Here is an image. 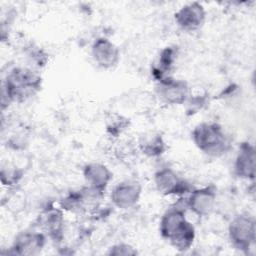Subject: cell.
Wrapping results in <instances>:
<instances>
[{
  "label": "cell",
  "mask_w": 256,
  "mask_h": 256,
  "mask_svg": "<svg viewBox=\"0 0 256 256\" xmlns=\"http://www.w3.org/2000/svg\"><path fill=\"white\" fill-rule=\"evenodd\" d=\"M185 199L169 207L161 216L159 232L163 239L180 252L189 250L196 238L194 225L186 217Z\"/></svg>",
  "instance_id": "6da1fadb"
},
{
  "label": "cell",
  "mask_w": 256,
  "mask_h": 256,
  "mask_svg": "<svg viewBox=\"0 0 256 256\" xmlns=\"http://www.w3.org/2000/svg\"><path fill=\"white\" fill-rule=\"evenodd\" d=\"M191 139L196 148L209 157L219 158L231 149V140L224 128L216 122H201L192 132Z\"/></svg>",
  "instance_id": "7a4b0ae2"
},
{
  "label": "cell",
  "mask_w": 256,
  "mask_h": 256,
  "mask_svg": "<svg viewBox=\"0 0 256 256\" xmlns=\"http://www.w3.org/2000/svg\"><path fill=\"white\" fill-rule=\"evenodd\" d=\"M41 86V78L28 68L16 67L7 74L2 88V99L21 102L34 95Z\"/></svg>",
  "instance_id": "3957f363"
},
{
  "label": "cell",
  "mask_w": 256,
  "mask_h": 256,
  "mask_svg": "<svg viewBox=\"0 0 256 256\" xmlns=\"http://www.w3.org/2000/svg\"><path fill=\"white\" fill-rule=\"evenodd\" d=\"M228 238L234 249L245 254L249 253L256 241L255 217L249 213L234 216L228 225Z\"/></svg>",
  "instance_id": "277c9868"
},
{
  "label": "cell",
  "mask_w": 256,
  "mask_h": 256,
  "mask_svg": "<svg viewBox=\"0 0 256 256\" xmlns=\"http://www.w3.org/2000/svg\"><path fill=\"white\" fill-rule=\"evenodd\" d=\"M155 92L160 102L169 105H183L191 97V90L188 83L183 79L172 76L157 81Z\"/></svg>",
  "instance_id": "5b68a950"
},
{
  "label": "cell",
  "mask_w": 256,
  "mask_h": 256,
  "mask_svg": "<svg viewBox=\"0 0 256 256\" xmlns=\"http://www.w3.org/2000/svg\"><path fill=\"white\" fill-rule=\"evenodd\" d=\"M153 181L157 192L163 196L188 195L193 187L171 168H161L154 173Z\"/></svg>",
  "instance_id": "8992f818"
},
{
  "label": "cell",
  "mask_w": 256,
  "mask_h": 256,
  "mask_svg": "<svg viewBox=\"0 0 256 256\" xmlns=\"http://www.w3.org/2000/svg\"><path fill=\"white\" fill-rule=\"evenodd\" d=\"M185 199L187 210L198 217L209 216L216 204V189L209 185L201 188H193Z\"/></svg>",
  "instance_id": "52a82bcc"
},
{
  "label": "cell",
  "mask_w": 256,
  "mask_h": 256,
  "mask_svg": "<svg viewBox=\"0 0 256 256\" xmlns=\"http://www.w3.org/2000/svg\"><path fill=\"white\" fill-rule=\"evenodd\" d=\"M176 25L185 32L201 29L206 20L205 7L200 2H190L180 7L174 14Z\"/></svg>",
  "instance_id": "ba28073f"
},
{
  "label": "cell",
  "mask_w": 256,
  "mask_h": 256,
  "mask_svg": "<svg viewBox=\"0 0 256 256\" xmlns=\"http://www.w3.org/2000/svg\"><path fill=\"white\" fill-rule=\"evenodd\" d=\"M142 186L136 180H124L116 184L110 193L112 204L119 209H130L140 201Z\"/></svg>",
  "instance_id": "9c48e42d"
},
{
  "label": "cell",
  "mask_w": 256,
  "mask_h": 256,
  "mask_svg": "<svg viewBox=\"0 0 256 256\" xmlns=\"http://www.w3.org/2000/svg\"><path fill=\"white\" fill-rule=\"evenodd\" d=\"M256 150L252 143L246 141L239 145L234 163L233 173L242 180L253 181L256 170Z\"/></svg>",
  "instance_id": "30bf717a"
},
{
  "label": "cell",
  "mask_w": 256,
  "mask_h": 256,
  "mask_svg": "<svg viewBox=\"0 0 256 256\" xmlns=\"http://www.w3.org/2000/svg\"><path fill=\"white\" fill-rule=\"evenodd\" d=\"M91 56L99 67L111 69L120 61V50L108 38L100 37L95 39L91 46Z\"/></svg>",
  "instance_id": "8fae6325"
},
{
  "label": "cell",
  "mask_w": 256,
  "mask_h": 256,
  "mask_svg": "<svg viewBox=\"0 0 256 256\" xmlns=\"http://www.w3.org/2000/svg\"><path fill=\"white\" fill-rule=\"evenodd\" d=\"M112 176L111 170L102 163L90 162L83 168V178L86 186L100 195H103L112 180Z\"/></svg>",
  "instance_id": "7c38bea8"
},
{
  "label": "cell",
  "mask_w": 256,
  "mask_h": 256,
  "mask_svg": "<svg viewBox=\"0 0 256 256\" xmlns=\"http://www.w3.org/2000/svg\"><path fill=\"white\" fill-rule=\"evenodd\" d=\"M46 237L43 232L23 231L15 237L10 252L17 255L38 254L44 247Z\"/></svg>",
  "instance_id": "4fadbf2b"
},
{
  "label": "cell",
  "mask_w": 256,
  "mask_h": 256,
  "mask_svg": "<svg viewBox=\"0 0 256 256\" xmlns=\"http://www.w3.org/2000/svg\"><path fill=\"white\" fill-rule=\"evenodd\" d=\"M138 146L140 151L150 158L160 157L167 150V145L163 136L154 131L143 133L138 140Z\"/></svg>",
  "instance_id": "5bb4252c"
},
{
  "label": "cell",
  "mask_w": 256,
  "mask_h": 256,
  "mask_svg": "<svg viewBox=\"0 0 256 256\" xmlns=\"http://www.w3.org/2000/svg\"><path fill=\"white\" fill-rule=\"evenodd\" d=\"M40 227L48 236L54 240L60 241L63 235L64 218L60 209L51 208L46 210L40 216Z\"/></svg>",
  "instance_id": "9a60e30c"
},
{
  "label": "cell",
  "mask_w": 256,
  "mask_h": 256,
  "mask_svg": "<svg viewBox=\"0 0 256 256\" xmlns=\"http://www.w3.org/2000/svg\"><path fill=\"white\" fill-rule=\"evenodd\" d=\"M176 58L177 52L173 47H165L160 52L158 60L152 68V74L156 81L171 76L170 73L173 69Z\"/></svg>",
  "instance_id": "2e32d148"
},
{
  "label": "cell",
  "mask_w": 256,
  "mask_h": 256,
  "mask_svg": "<svg viewBox=\"0 0 256 256\" xmlns=\"http://www.w3.org/2000/svg\"><path fill=\"white\" fill-rule=\"evenodd\" d=\"M108 255H124V256H129V255H136L138 254L137 250L130 244L128 243H117L112 245L108 251Z\"/></svg>",
  "instance_id": "e0dca14e"
}]
</instances>
